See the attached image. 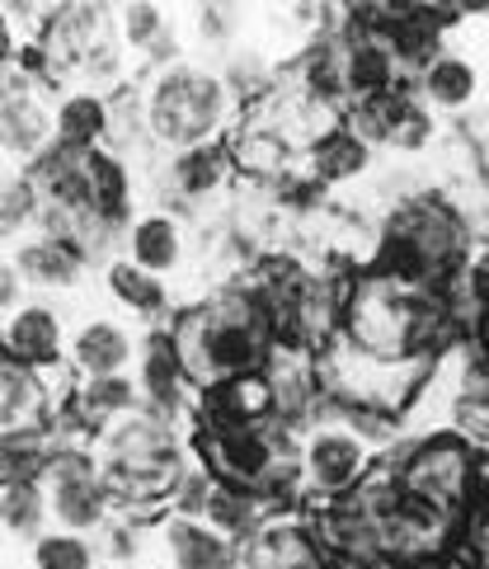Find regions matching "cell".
Listing matches in <instances>:
<instances>
[{
    "label": "cell",
    "mask_w": 489,
    "mask_h": 569,
    "mask_svg": "<svg viewBox=\"0 0 489 569\" xmlns=\"http://www.w3.org/2000/svg\"><path fill=\"white\" fill-rule=\"evenodd\" d=\"M137 410H147V400H141L137 377L128 372V377H76L67 415L80 423V429L99 433V429H109V423L128 419Z\"/></svg>",
    "instance_id": "ffe728a7"
},
{
    "label": "cell",
    "mask_w": 489,
    "mask_h": 569,
    "mask_svg": "<svg viewBox=\"0 0 489 569\" xmlns=\"http://www.w3.org/2000/svg\"><path fill=\"white\" fill-rule=\"evenodd\" d=\"M52 457V433L48 438H0V490L14 480H38Z\"/></svg>",
    "instance_id": "cb8c5ba5"
},
{
    "label": "cell",
    "mask_w": 489,
    "mask_h": 569,
    "mask_svg": "<svg viewBox=\"0 0 489 569\" xmlns=\"http://www.w3.org/2000/svg\"><path fill=\"white\" fill-rule=\"evenodd\" d=\"M428 569H471V565H466V560H457V556H452V560H442V565H428Z\"/></svg>",
    "instance_id": "4316f807"
},
{
    "label": "cell",
    "mask_w": 489,
    "mask_h": 569,
    "mask_svg": "<svg viewBox=\"0 0 489 569\" xmlns=\"http://www.w3.org/2000/svg\"><path fill=\"white\" fill-rule=\"evenodd\" d=\"M19 62H24V76L0 104V156L33 170L57 147V90L38 67V52H19Z\"/></svg>",
    "instance_id": "ba28073f"
},
{
    "label": "cell",
    "mask_w": 489,
    "mask_h": 569,
    "mask_svg": "<svg viewBox=\"0 0 489 569\" xmlns=\"http://www.w3.org/2000/svg\"><path fill=\"white\" fill-rule=\"evenodd\" d=\"M236 569H330L306 513H273L240 541Z\"/></svg>",
    "instance_id": "4fadbf2b"
},
{
    "label": "cell",
    "mask_w": 489,
    "mask_h": 569,
    "mask_svg": "<svg viewBox=\"0 0 489 569\" xmlns=\"http://www.w3.org/2000/svg\"><path fill=\"white\" fill-rule=\"evenodd\" d=\"M29 556H33V569H99V541L48 527V532L33 541Z\"/></svg>",
    "instance_id": "603a6c76"
},
{
    "label": "cell",
    "mask_w": 489,
    "mask_h": 569,
    "mask_svg": "<svg viewBox=\"0 0 489 569\" xmlns=\"http://www.w3.org/2000/svg\"><path fill=\"white\" fill-rule=\"evenodd\" d=\"M386 466H391V476L405 495L433 503L442 513L466 518V508L476 499L480 452L447 429H423L419 438H400Z\"/></svg>",
    "instance_id": "5b68a950"
},
{
    "label": "cell",
    "mask_w": 489,
    "mask_h": 569,
    "mask_svg": "<svg viewBox=\"0 0 489 569\" xmlns=\"http://www.w3.org/2000/svg\"><path fill=\"white\" fill-rule=\"evenodd\" d=\"M113 118H118V94H104L94 86L57 90V151H76V156L109 151Z\"/></svg>",
    "instance_id": "2e32d148"
},
{
    "label": "cell",
    "mask_w": 489,
    "mask_h": 569,
    "mask_svg": "<svg viewBox=\"0 0 489 569\" xmlns=\"http://www.w3.org/2000/svg\"><path fill=\"white\" fill-rule=\"evenodd\" d=\"M415 94L428 113H466L480 99V67L452 48H438L415 71Z\"/></svg>",
    "instance_id": "ac0fdd59"
},
{
    "label": "cell",
    "mask_w": 489,
    "mask_h": 569,
    "mask_svg": "<svg viewBox=\"0 0 489 569\" xmlns=\"http://www.w3.org/2000/svg\"><path fill=\"white\" fill-rule=\"evenodd\" d=\"M19 292H24V278H19L14 259H0V320L19 307Z\"/></svg>",
    "instance_id": "484cf974"
},
{
    "label": "cell",
    "mask_w": 489,
    "mask_h": 569,
    "mask_svg": "<svg viewBox=\"0 0 489 569\" xmlns=\"http://www.w3.org/2000/svg\"><path fill=\"white\" fill-rule=\"evenodd\" d=\"M71 368L33 372L0 349V438H48L71 410Z\"/></svg>",
    "instance_id": "52a82bcc"
},
{
    "label": "cell",
    "mask_w": 489,
    "mask_h": 569,
    "mask_svg": "<svg viewBox=\"0 0 489 569\" xmlns=\"http://www.w3.org/2000/svg\"><path fill=\"white\" fill-rule=\"evenodd\" d=\"M457 330L447 325L438 292H419L405 282L362 269L343 297V330L358 353L381 362H438L447 353V339Z\"/></svg>",
    "instance_id": "3957f363"
},
{
    "label": "cell",
    "mask_w": 489,
    "mask_h": 569,
    "mask_svg": "<svg viewBox=\"0 0 489 569\" xmlns=\"http://www.w3.org/2000/svg\"><path fill=\"white\" fill-rule=\"evenodd\" d=\"M38 480H43L52 527H61V532L94 537L113 522V495H109V485L90 457V438L86 442L52 438V457H48Z\"/></svg>",
    "instance_id": "8992f818"
},
{
    "label": "cell",
    "mask_w": 489,
    "mask_h": 569,
    "mask_svg": "<svg viewBox=\"0 0 489 569\" xmlns=\"http://www.w3.org/2000/svg\"><path fill=\"white\" fill-rule=\"evenodd\" d=\"M0 349L43 377L67 372V349H71L67 316L48 307V301H19V307L0 320Z\"/></svg>",
    "instance_id": "8fae6325"
},
{
    "label": "cell",
    "mask_w": 489,
    "mask_h": 569,
    "mask_svg": "<svg viewBox=\"0 0 489 569\" xmlns=\"http://www.w3.org/2000/svg\"><path fill=\"white\" fill-rule=\"evenodd\" d=\"M147 546L166 560L160 569H236L240 565V546L231 537L179 513H160L156 522H147Z\"/></svg>",
    "instance_id": "7c38bea8"
},
{
    "label": "cell",
    "mask_w": 489,
    "mask_h": 569,
    "mask_svg": "<svg viewBox=\"0 0 489 569\" xmlns=\"http://www.w3.org/2000/svg\"><path fill=\"white\" fill-rule=\"evenodd\" d=\"M0 160H6V156H0Z\"/></svg>",
    "instance_id": "f1b7e54d"
},
{
    "label": "cell",
    "mask_w": 489,
    "mask_h": 569,
    "mask_svg": "<svg viewBox=\"0 0 489 569\" xmlns=\"http://www.w3.org/2000/svg\"><path fill=\"white\" fill-rule=\"evenodd\" d=\"M132 99L141 113V132H147L156 156L227 147L244 118V99L227 86L221 67L189 62V57L156 71H141L132 80Z\"/></svg>",
    "instance_id": "7a4b0ae2"
},
{
    "label": "cell",
    "mask_w": 489,
    "mask_h": 569,
    "mask_svg": "<svg viewBox=\"0 0 489 569\" xmlns=\"http://www.w3.org/2000/svg\"><path fill=\"white\" fill-rule=\"evenodd\" d=\"M29 227H38V193L29 174H0V240H14Z\"/></svg>",
    "instance_id": "d4e9b609"
},
{
    "label": "cell",
    "mask_w": 489,
    "mask_h": 569,
    "mask_svg": "<svg viewBox=\"0 0 489 569\" xmlns=\"http://www.w3.org/2000/svg\"><path fill=\"white\" fill-rule=\"evenodd\" d=\"M166 330H170V343L183 362V377H189V386L198 396H208L236 377L263 372L273 349H278L259 301L244 292L240 282L179 307V316L166 325Z\"/></svg>",
    "instance_id": "6da1fadb"
},
{
    "label": "cell",
    "mask_w": 489,
    "mask_h": 569,
    "mask_svg": "<svg viewBox=\"0 0 489 569\" xmlns=\"http://www.w3.org/2000/svg\"><path fill=\"white\" fill-rule=\"evenodd\" d=\"M141 339L118 316H86L71 330L67 368L71 377H128L137 368Z\"/></svg>",
    "instance_id": "9a60e30c"
},
{
    "label": "cell",
    "mask_w": 489,
    "mask_h": 569,
    "mask_svg": "<svg viewBox=\"0 0 489 569\" xmlns=\"http://www.w3.org/2000/svg\"><path fill=\"white\" fill-rule=\"evenodd\" d=\"M137 569H160V565H137Z\"/></svg>",
    "instance_id": "83f0119b"
},
{
    "label": "cell",
    "mask_w": 489,
    "mask_h": 569,
    "mask_svg": "<svg viewBox=\"0 0 489 569\" xmlns=\"http://www.w3.org/2000/svg\"><path fill=\"white\" fill-rule=\"evenodd\" d=\"M48 495H43V480H14L0 490V532H10L19 541H38L48 532Z\"/></svg>",
    "instance_id": "7402d4cb"
},
{
    "label": "cell",
    "mask_w": 489,
    "mask_h": 569,
    "mask_svg": "<svg viewBox=\"0 0 489 569\" xmlns=\"http://www.w3.org/2000/svg\"><path fill=\"white\" fill-rule=\"evenodd\" d=\"M189 221L179 212H160V208H147L132 217V227L122 231V259L137 263V269H147L151 278H174L183 273V263H189Z\"/></svg>",
    "instance_id": "5bb4252c"
},
{
    "label": "cell",
    "mask_w": 489,
    "mask_h": 569,
    "mask_svg": "<svg viewBox=\"0 0 489 569\" xmlns=\"http://www.w3.org/2000/svg\"><path fill=\"white\" fill-rule=\"evenodd\" d=\"M14 269L24 278V288H33V292H71L76 282L86 278L90 259L80 254L71 240H61L52 231H33V236L19 240Z\"/></svg>",
    "instance_id": "e0dca14e"
},
{
    "label": "cell",
    "mask_w": 489,
    "mask_h": 569,
    "mask_svg": "<svg viewBox=\"0 0 489 569\" xmlns=\"http://www.w3.org/2000/svg\"><path fill=\"white\" fill-rule=\"evenodd\" d=\"M151 174H156V189H160L156 208L160 212H179V217L202 212L208 202L227 198L231 179H236L227 147H193V151L156 156Z\"/></svg>",
    "instance_id": "30bf717a"
},
{
    "label": "cell",
    "mask_w": 489,
    "mask_h": 569,
    "mask_svg": "<svg viewBox=\"0 0 489 569\" xmlns=\"http://www.w3.org/2000/svg\"><path fill=\"white\" fill-rule=\"evenodd\" d=\"M476 221L447 193H415L381 217V250L372 273H386L419 292H438L471 263Z\"/></svg>",
    "instance_id": "277c9868"
},
{
    "label": "cell",
    "mask_w": 489,
    "mask_h": 569,
    "mask_svg": "<svg viewBox=\"0 0 489 569\" xmlns=\"http://www.w3.org/2000/svg\"><path fill=\"white\" fill-rule=\"evenodd\" d=\"M343 128H349L367 151H400L405 156V151H423L428 141L438 137V113H428L415 86H405L381 99H367V104L343 109Z\"/></svg>",
    "instance_id": "9c48e42d"
},
{
    "label": "cell",
    "mask_w": 489,
    "mask_h": 569,
    "mask_svg": "<svg viewBox=\"0 0 489 569\" xmlns=\"http://www.w3.org/2000/svg\"><path fill=\"white\" fill-rule=\"evenodd\" d=\"M367 174H372V151H367L349 128L330 132L301 160L306 189H343V184H358V179H367Z\"/></svg>",
    "instance_id": "44dd1931"
},
{
    "label": "cell",
    "mask_w": 489,
    "mask_h": 569,
    "mask_svg": "<svg viewBox=\"0 0 489 569\" xmlns=\"http://www.w3.org/2000/svg\"><path fill=\"white\" fill-rule=\"evenodd\" d=\"M104 288L132 320H147V330H166V325L179 316L174 297H170V282L151 278L147 269H137V263H128V259L104 263Z\"/></svg>",
    "instance_id": "d6986e66"
}]
</instances>
